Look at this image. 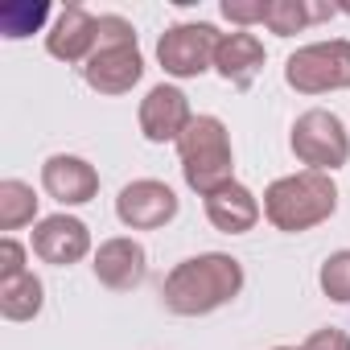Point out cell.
Here are the masks:
<instances>
[{
  "label": "cell",
  "mask_w": 350,
  "mask_h": 350,
  "mask_svg": "<svg viewBox=\"0 0 350 350\" xmlns=\"http://www.w3.org/2000/svg\"><path fill=\"white\" fill-rule=\"evenodd\" d=\"M239 293H243V264L223 252H202V256L182 260L165 276V288H161L165 309L178 317L215 313L227 301H235Z\"/></svg>",
  "instance_id": "obj_1"
},
{
  "label": "cell",
  "mask_w": 350,
  "mask_h": 350,
  "mask_svg": "<svg viewBox=\"0 0 350 350\" xmlns=\"http://www.w3.org/2000/svg\"><path fill=\"white\" fill-rule=\"evenodd\" d=\"M334 211H338V186L329 173H317V169L276 178L264 190V219L284 235H301L325 223Z\"/></svg>",
  "instance_id": "obj_2"
},
{
  "label": "cell",
  "mask_w": 350,
  "mask_h": 350,
  "mask_svg": "<svg viewBox=\"0 0 350 350\" xmlns=\"http://www.w3.org/2000/svg\"><path fill=\"white\" fill-rule=\"evenodd\" d=\"M182 157V178L194 194H215L227 182H235V152H231V132L219 116H194L190 128L178 140Z\"/></svg>",
  "instance_id": "obj_3"
},
{
  "label": "cell",
  "mask_w": 350,
  "mask_h": 350,
  "mask_svg": "<svg viewBox=\"0 0 350 350\" xmlns=\"http://www.w3.org/2000/svg\"><path fill=\"white\" fill-rule=\"evenodd\" d=\"M140 75H144V58L136 46V29L124 17L103 13L99 17V46L83 66L87 87L99 95H128L140 83Z\"/></svg>",
  "instance_id": "obj_4"
},
{
  "label": "cell",
  "mask_w": 350,
  "mask_h": 350,
  "mask_svg": "<svg viewBox=\"0 0 350 350\" xmlns=\"http://www.w3.org/2000/svg\"><path fill=\"white\" fill-rule=\"evenodd\" d=\"M284 83L301 95H325V91H346L350 87V42H313L288 54L284 62Z\"/></svg>",
  "instance_id": "obj_5"
},
{
  "label": "cell",
  "mask_w": 350,
  "mask_h": 350,
  "mask_svg": "<svg viewBox=\"0 0 350 350\" xmlns=\"http://www.w3.org/2000/svg\"><path fill=\"white\" fill-rule=\"evenodd\" d=\"M297 161H305L317 173H334L350 161V132L342 128V120L325 107H309L297 116L293 136H288Z\"/></svg>",
  "instance_id": "obj_6"
},
{
  "label": "cell",
  "mask_w": 350,
  "mask_h": 350,
  "mask_svg": "<svg viewBox=\"0 0 350 350\" xmlns=\"http://www.w3.org/2000/svg\"><path fill=\"white\" fill-rule=\"evenodd\" d=\"M223 33L206 21H186L161 33L157 42V62L165 66V75L173 79H198L202 70L215 66V50H219Z\"/></svg>",
  "instance_id": "obj_7"
},
{
  "label": "cell",
  "mask_w": 350,
  "mask_h": 350,
  "mask_svg": "<svg viewBox=\"0 0 350 350\" xmlns=\"http://www.w3.org/2000/svg\"><path fill=\"white\" fill-rule=\"evenodd\" d=\"M116 215L124 227L132 231H157L165 223L178 219V194H173L165 182H152V178H140V182H128L116 198Z\"/></svg>",
  "instance_id": "obj_8"
},
{
  "label": "cell",
  "mask_w": 350,
  "mask_h": 350,
  "mask_svg": "<svg viewBox=\"0 0 350 350\" xmlns=\"http://www.w3.org/2000/svg\"><path fill=\"white\" fill-rule=\"evenodd\" d=\"M194 111H190V99L182 87H173V83H157L144 99H140V132L144 140L152 144H178L182 132L190 128Z\"/></svg>",
  "instance_id": "obj_9"
},
{
  "label": "cell",
  "mask_w": 350,
  "mask_h": 350,
  "mask_svg": "<svg viewBox=\"0 0 350 350\" xmlns=\"http://www.w3.org/2000/svg\"><path fill=\"white\" fill-rule=\"evenodd\" d=\"M91 252V231L75 215H50L33 227V256L54 268H70Z\"/></svg>",
  "instance_id": "obj_10"
},
{
  "label": "cell",
  "mask_w": 350,
  "mask_h": 350,
  "mask_svg": "<svg viewBox=\"0 0 350 350\" xmlns=\"http://www.w3.org/2000/svg\"><path fill=\"white\" fill-rule=\"evenodd\" d=\"M42 186L54 202L62 206H83L99 194V173L91 161L83 157H70V152H58L42 165Z\"/></svg>",
  "instance_id": "obj_11"
},
{
  "label": "cell",
  "mask_w": 350,
  "mask_h": 350,
  "mask_svg": "<svg viewBox=\"0 0 350 350\" xmlns=\"http://www.w3.org/2000/svg\"><path fill=\"white\" fill-rule=\"evenodd\" d=\"M148 272V256L136 239L128 235H116V239H103L99 252H95V276L99 284H107L111 293H128L144 280Z\"/></svg>",
  "instance_id": "obj_12"
},
{
  "label": "cell",
  "mask_w": 350,
  "mask_h": 350,
  "mask_svg": "<svg viewBox=\"0 0 350 350\" xmlns=\"http://www.w3.org/2000/svg\"><path fill=\"white\" fill-rule=\"evenodd\" d=\"M99 46V17H91L83 5H70L58 13L54 29L46 33V50L58 62H87Z\"/></svg>",
  "instance_id": "obj_13"
},
{
  "label": "cell",
  "mask_w": 350,
  "mask_h": 350,
  "mask_svg": "<svg viewBox=\"0 0 350 350\" xmlns=\"http://www.w3.org/2000/svg\"><path fill=\"white\" fill-rule=\"evenodd\" d=\"M264 42L256 38V33H247V29H239V33H223V42H219V50H215V70L231 83V87H239V91H247L252 83H256V75L264 70Z\"/></svg>",
  "instance_id": "obj_14"
},
{
  "label": "cell",
  "mask_w": 350,
  "mask_h": 350,
  "mask_svg": "<svg viewBox=\"0 0 350 350\" xmlns=\"http://www.w3.org/2000/svg\"><path fill=\"white\" fill-rule=\"evenodd\" d=\"M260 215H264L260 198H256L247 186H239V182H227L223 190L206 194V219H211V227L223 231V235H243V231H252V227L260 223Z\"/></svg>",
  "instance_id": "obj_15"
},
{
  "label": "cell",
  "mask_w": 350,
  "mask_h": 350,
  "mask_svg": "<svg viewBox=\"0 0 350 350\" xmlns=\"http://www.w3.org/2000/svg\"><path fill=\"white\" fill-rule=\"evenodd\" d=\"M42 301H46V288H42V280L33 272L0 280V313L9 321H33L42 313Z\"/></svg>",
  "instance_id": "obj_16"
},
{
  "label": "cell",
  "mask_w": 350,
  "mask_h": 350,
  "mask_svg": "<svg viewBox=\"0 0 350 350\" xmlns=\"http://www.w3.org/2000/svg\"><path fill=\"white\" fill-rule=\"evenodd\" d=\"M334 13H338L334 5H309V0H268L264 25H268L276 38H293V33H301L309 21H325V17H334Z\"/></svg>",
  "instance_id": "obj_17"
},
{
  "label": "cell",
  "mask_w": 350,
  "mask_h": 350,
  "mask_svg": "<svg viewBox=\"0 0 350 350\" xmlns=\"http://www.w3.org/2000/svg\"><path fill=\"white\" fill-rule=\"evenodd\" d=\"M33 219H38L33 186H25L17 178H5L0 182V231H17V227H25Z\"/></svg>",
  "instance_id": "obj_18"
},
{
  "label": "cell",
  "mask_w": 350,
  "mask_h": 350,
  "mask_svg": "<svg viewBox=\"0 0 350 350\" xmlns=\"http://www.w3.org/2000/svg\"><path fill=\"white\" fill-rule=\"evenodd\" d=\"M50 17V5L46 0H9V5H0V38L9 42H21L29 33H38Z\"/></svg>",
  "instance_id": "obj_19"
},
{
  "label": "cell",
  "mask_w": 350,
  "mask_h": 350,
  "mask_svg": "<svg viewBox=\"0 0 350 350\" xmlns=\"http://www.w3.org/2000/svg\"><path fill=\"white\" fill-rule=\"evenodd\" d=\"M317 280H321V293H325L329 301L350 305V247H346V252H334V256L321 264Z\"/></svg>",
  "instance_id": "obj_20"
},
{
  "label": "cell",
  "mask_w": 350,
  "mask_h": 350,
  "mask_svg": "<svg viewBox=\"0 0 350 350\" xmlns=\"http://www.w3.org/2000/svg\"><path fill=\"white\" fill-rule=\"evenodd\" d=\"M223 17L235 21L239 29L264 25V17H268V0H223Z\"/></svg>",
  "instance_id": "obj_21"
},
{
  "label": "cell",
  "mask_w": 350,
  "mask_h": 350,
  "mask_svg": "<svg viewBox=\"0 0 350 350\" xmlns=\"http://www.w3.org/2000/svg\"><path fill=\"white\" fill-rule=\"evenodd\" d=\"M21 272H29V268H25V247L5 235V239H0V280H13V276H21Z\"/></svg>",
  "instance_id": "obj_22"
},
{
  "label": "cell",
  "mask_w": 350,
  "mask_h": 350,
  "mask_svg": "<svg viewBox=\"0 0 350 350\" xmlns=\"http://www.w3.org/2000/svg\"><path fill=\"white\" fill-rule=\"evenodd\" d=\"M301 350H350V334H346V329L325 325V329H313V334L305 338V346H301Z\"/></svg>",
  "instance_id": "obj_23"
},
{
  "label": "cell",
  "mask_w": 350,
  "mask_h": 350,
  "mask_svg": "<svg viewBox=\"0 0 350 350\" xmlns=\"http://www.w3.org/2000/svg\"><path fill=\"white\" fill-rule=\"evenodd\" d=\"M272 350H301V346H272Z\"/></svg>",
  "instance_id": "obj_24"
},
{
  "label": "cell",
  "mask_w": 350,
  "mask_h": 350,
  "mask_svg": "<svg viewBox=\"0 0 350 350\" xmlns=\"http://www.w3.org/2000/svg\"><path fill=\"white\" fill-rule=\"evenodd\" d=\"M338 9H342V13H350V5H338Z\"/></svg>",
  "instance_id": "obj_25"
}]
</instances>
